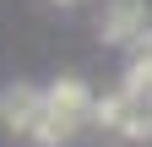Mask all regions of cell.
Instances as JSON below:
<instances>
[{
  "label": "cell",
  "mask_w": 152,
  "mask_h": 147,
  "mask_svg": "<svg viewBox=\"0 0 152 147\" xmlns=\"http://www.w3.org/2000/svg\"><path fill=\"white\" fill-rule=\"evenodd\" d=\"M92 104H98V98L87 93V82H76V76L49 82V87H44V120L33 125V136L44 142V147H54V142L76 136V125L92 115Z\"/></svg>",
  "instance_id": "cell-1"
},
{
  "label": "cell",
  "mask_w": 152,
  "mask_h": 147,
  "mask_svg": "<svg viewBox=\"0 0 152 147\" xmlns=\"http://www.w3.org/2000/svg\"><path fill=\"white\" fill-rule=\"evenodd\" d=\"M44 120V87H27V82H16V87H6L0 93V125L6 131H16V136H33V125Z\"/></svg>",
  "instance_id": "cell-2"
},
{
  "label": "cell",
  "mask_w": 152,
  "mask_h": 147,
  "mask_svg": "<svg viewBox=\"0 0 152 147\" xmlns=\"http://www.w3.org/2000/svg\"><path fill=\"white\" fill-rule=\"evenodd\" d=\"M147 33V0H109L103 6V44H130Z\"/></svg>",
  "instance_id": "cell-3"
},
{
  "label": "cell",
  "mask_w": 152,
  "mask_h": 147,
  "mask_svg": "<svg viewBox=\"0 0 152 147\" xmlns=\"http://www.w3.org/2000/svg\"><path fill=\"white\" fill-rule=\"evenodd\" d=\"M60 6H76V0H60Z\"/></svg>",
  "instance_id": "cell-4"
}]
</instances>
